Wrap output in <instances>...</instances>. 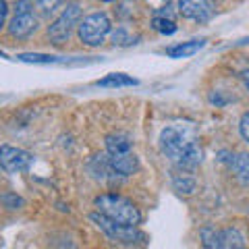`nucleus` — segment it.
<instances>
[{"mask_svg": "<svg viewBox=\"0 0 249 249\" xmlns=\"http://www.w3.org/2000/svg\"><path fill=\"white\" fill-rule=\"evenodd\" d=\"M160 152L173 162L178 170H196L204 160L199 137L189 124H168L158 137Z\"/></svg>", "mask_w": 249, "mask_h": 249, "instance_id": "1", "label": "nucleus"}, {"mask_svg": "<svg viewBox=\"0 0 249 249\" xmlns=\"http://www.w3.org/2000/svg\"><path fill=\"white\" fill-rule=\"evenodd\" d=\"M96 210L108 216L110 220L124 224V227H139L142 224V212L129 197L119 193H102L96 197Z\"/></svg>", "mask_w": 249, "mask_h": 249, "instance_id": "2", "label": "nucleus"}, {"mask_svg": "<svg viewBox=\"0 0 249 249\" xmlns=\"http://www.w3.org/2000/svg\"><path fill=\"white\" fill-rule=\"evenodd\" d=\"M83 19V9L79 2H67L65 9L58 13V17L50 23L48 27V40L54 46H62L69 42L73 29L79 27V23Z\"/></svg>", "mask_w": 249, "mask_h": 249, "instance_id": "3", "label": "nucleus"}, {"mask_svg": "<svg viewBox=\"0 0 249 249\" xmlns=\"http://www.w3.org/2000/svg\"><path fill=\"white\" fill-rule=\"evenodd\" d=\"M89 218L96 222V227L102 231L108 239L114 241V243H121V245L145 243V235L142 231H137V227H124V224L110 220V218L104 216L102 212H93Z\"/></svg>", "mask_w": 249, "mask_h": 249, "instance_id": "4", "label": "nucleus"}, {"mask_svg": "<svg viewBox=\"0 0 249 249\" xmlns=\"http://www.w3.org/2000/svg\"><path fill=\"white\" fill-rule=\"evenodd\" d=\"M112 31V21L106 13H91L83 17L79 27H77V36L85 46H100L104 44L108 34Z\"/></svg>", "mask_w": 249, "mask_h": 249, "instance_id": "5", "label": "nucleus"}, {"mask_svg": "<svg viewBox=\"0 0 249 249\" xmlns=\"http://www.w3.org/2000/svg\"><path fill=\"white\" fill-rule=\"evenodd\" d=\"M36 4L31 0H17L13 6V17L9 23V34L17 40H27V37L37 29L36 17Z\"/></svg>", "mask_w": 249, "mask_h": 249, "instance_id": "6", "label": "nucleus"}, {"mask_svg": "<svg viewBox=\"0 0 249 249\" xmlns=\"http://www.w3.org/2000/svg\"><path fill=\"white\" fill-rule=\"evenodd\" d=\"M201 243H204V247L208 249H222V247H245V239L243 235L237 231V229H220V231H216V229H210L206 227L204 231H201Z\"/></svg>", "mask_w": 249, "mask_h": 249, "instance_id": "7", "label": "nucleus"}, {"mask_svg": "<svg viewBox=\"0 0 249 249\" xmlns=\"http://www.w3.org/2000/svg\"><path fill=\"white\" fill-rule=\"evenodd\" d=\"M34 156L29 152L21 150V147H13V145H0V168L9 175H17V173H25L29 170Z\"/></svg>", "mask_w": 249, "mask_h": 249, "instance_id": "8", "label": "nucleus"}, {"mask_svg": "<svg viewBox=\"0 0 249 249\" xmlns=\"http://www.w3.org/2000/svg\"><path fill=\"white\" fill-rule=\"evenodd\" d=\"M177 9L183 19L193 23H208L216 13L212 0H178Z\"/></svg>", "mask_w": 249, "mask_h": 249, "instance_id": "9", "label": "nucleus"}, {"mask_svg": "<svg viewBox=\"0 0 249 249\" xmlns=\"http://www.w3.org/2000/svg\"><path fill=\"white\" fill-rule=\"evenodd\" d=\"M108 160H110L112 168L121 177H131L133 173H137V168H139V158L133 150L121 152V154H108Z\"/></svg>", "mask_w": 249, "mask_h": 249, "instance_id": "10", "label": "nucleus"}, {"mask_svg": "<svg viewBox=\"0 0 249 249\" xmlns=\"http://www.w3.org/2000/svg\"><path fill=\"white\" fill-rule=\"evenodd\" d=\"M206 46V40H191V42H183L177 46H170L166 50L168 58H189L193 54H197L201 48Z\"/></svg>", "mask_w": 249, "mask_h": 249, "instance_id": "11", "label": "nucleus"}, {"mask_svg": "<svg viewBox=\"0 0 249 249\" xmlns=\"http://www.w3.org/2000/svg\"><path fill=\"white\" fill-rule=\"evenodd\" d=\"M231 170L235 173V177L239 178L243 185H249V152L243 154H232V158L229 160Z\"/></svg>", "mask_w": 249, "mask_h": 249, "instance_id": "12", "label": "nucleus"}, {"mask_svg": "<svg viewBox=\"0 0 249 249\" xmlns=\"http://www.w3.org/2000/svg\"><path fill=\"white\" fill-rule=\"evenodd\" d=\"M106 152L108 154H121V152H129L133 150V139L127 133H110L106 137Z\"/></svg>", "mask_w": 249, "mask_h": 249, "instance_id": "13", "label": "nucleus"}, {"mask_svg": "<svg viewBox=\"0 0 249 249\" xmlns=\"http://www.w3.org/2000/svg\"><path fill=\"white\" fill-rule=\"evenodd\" d=\"M152 27L162 36H173L177 31V21L168 11H158V13H154Z\"/></svg>", "mask_w": 249, "mask_h": 249, "instance_id": "14", "label": "nucleus"}, {"mask_svg": "<svg viewBox=\"0 0 249 249\" xmlns=\"http://www.w3.org/2000/svg\"><path fill=\"white\" fill-rule=\"evenodd\" d=\"M137 83H139L137 79H133V77H129L124 73H110V75H106L104 79L96 81L98 88H135Z\"/></svg>", "mask_w": 249, "mask_h": 249, "instance_id": "15", "label": "nucleus"}, {"mask_svg": "<svg viewBox=\"0 0 249 249\" xmlns=\"http://www.w3.org/2000/svg\"><path fill=\"white\" fill-rule=\"evenodd\" d=\"M173 187L178 193H185V196H191L197 189V181L189 175V170H181L178 175H175L173 178Z\"/></svg>", "mask_w": 249, "mask_h": 249, "instance_id": "16", "label": "nucleus"}, {"mask_svg": "<svg viewBox=\"0 0 249 249\" xmlns=\"http://www.w3.org/2000/svg\"><path fill=\"white\" fill-rule=\"evenodd\" d=\"M67 0H36V9L42 17H50V15L65 9Z\"/></svg>", "mask_w": 249, "mask_h": 249, "instance_id": "17", "label": "nucleus"}, {"mask_svg": "<svg viewBox=\"0 0 249 249\" xmlns=\"http://www.w3.org/2000/svg\"><path fill=\"white\" fill-rule=\"evenodd\" d=\"M21 62H34V65H54V62H60L58 56H50V54H19L17 56Z\"/></svg>", "mask_w": 249, "mask_h": 249, "instance_id": "18", "label": "nucleus"}, {"mask_svg": "<svg viewBox=\"0 0 249 249\" xmlns=\"http://www.w3.org/2000/svg\"><path fill=\"white\" fill-rule=\"evenodd\" d=\"M0 201L6 206V208H11V210H17V206H21L23 204V199L21 197H17L15 193H4L2 197H0Z\"/></svg>", "mask_w": 249, "mask_h": 249, "instance_id": "19", "label": "nucleus"}, {"mask_svg": "<svg viewBox=\"0 0 249 249\" xmlns=\"http://www.w3.org/2000/svg\"><path fill=\"white\" fill-rule=\"evenodd\" d=\"M239 133H241V137H243V142L249 143V112H245L243 116H241V121H239Z\"/></svg>", "mask_w": 249, "mask_h": 249, "instance_id": "20", "label": "nucleus"}, {"mask_svg": "<svg viewBox=\"0 0 249 249\" xmlns=\"http://www.w3.org/2000/svg\"><path fill=\"white\" fill-rule=\"evenodd\" d=\"M6 17H9V4H6V0H0V31L6 25Z\"/></svg>", "mask_w": 249, "mask_h": 249, "instance_id": "21", "label": "nucleus"}, {"mask_svg": "<svg viewBox=\"0 0 249 249\" xmlns=\"http://www.w3.org/2000/svg\"><path fill=\"white\" fill-rule=\"evenodd\" d=\"M241 79H243V83H245V88L249 89V69H245L243 73H241Z\"/></svg>", "mask_w": 249, "mask_h": 249, "instance_id": "22", "label": "nucleus"}, {"mask_svg": "<svg viewBox=\"0 0 249 249\" xmlns=\"http://www.w3.org/2000/svg\"><path fill=\"white\" fill-rule=\"evenodd\" d=\"M0 58H6V54H4L2 50H0Z\"/></svg>", "mask_w": 249, "mask_h": 249, "instance_id": "23", "label": "nucleus"}, {"mask_svg": "<svg viewBox=\"0 0 249 249\" xmlns=\"http://www.w3.org/2000/svg\"><path fill=\"white\" fill-rule=\"evenodd\" d=\"M102 2H114V0H102Z\"/></svg>", "mask_w": 249, "mask_h": 249, "instance_id": "24", "label": "nucleus"}]
</instances>
